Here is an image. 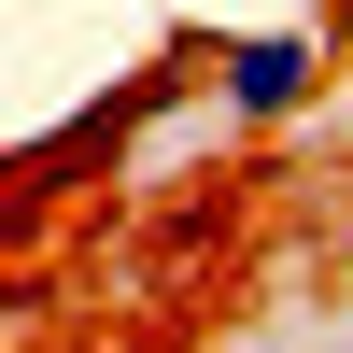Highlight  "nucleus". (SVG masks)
<instances>
[{
	"label": "nucleus",
	"mask_w": 353,
	"mask_h": 353,
	"mask_svg": "<svg viewBox=\"0 0 353 353\" xmlns=\"http://www.w3.org/2000/svg\"><path fill=\"white\" fill-rule=\"evenodd\" d=\"M212 113L226 128H297L339 71V14H269V28H212Z\"/></svg>",
	"instance_id": "obj_1"
},
{
	"label": "nucleus",
	"mask_w": 353,
	"mask_h": 353,
	"mask_svg": "<svg viewBox=\"0 0 353 353\" xmlns=\"http://www.w3.org/2000/svg\"><path fill=\"white\" fill-rule=\"evenodd\" d=\"M283 14H339V0H283Z\"/></svg>",
	"instance_id": "obj_2"
},
{
	"label": "nucleus",
	"mask_w": 353,
	"mask_h": 353,
	"mask_svg": "<svg viewBox=\"0 0 353 353\" xmlns=\"http://www.w3.org/2000/svg\"><path fill=\"white\" fill-rule=\"evenodd\" d=\"M339 353H353V339H339Z\"/></svg>",
	"instance_id": "obj_3"
}]
</instances>
